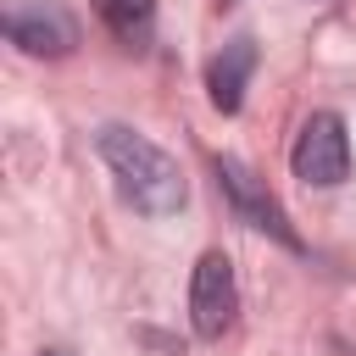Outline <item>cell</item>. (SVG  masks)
<instances>
[{"mask_svg":"<svg viewBox=\"0 0 356 356\" xmlns=\"http://www.w3.org/2000/svg\"><path fill=\"white\" fill-rule=\"evenodd\" d=\"M217 167V189L228 195V206H234V217L239 222H250V228H261V234H273L278 245H289V250H300V234L289 228V217H284V206L267 195V184L245 167V161H234V156H217L211 161Z\"/></svg>","mask_w":356,"mask_h":356,"instance_id":"cell-4","label":"cell"},{"mask_svg":"<svg viewBox=\"0 0 356 356\" xmlns=\"http://www.w3.org/2000/svg\"><path fill=\"white\" fill-rule=\"evenodd\" d=\"M6 39L28 56H72L78 50V17L61 0H17L6 6Z\"/></svg>","mask_w":356,"mask_h":356,"instance_id":"cell-5","label":"cell"},{"mask_svg":"<svg viewBox=\"0 0 356 356\" xmlns=\"http://www.w3.org/2000/svg\"><path fill=\"white\" fill-rule=\"evenodd\" d=\"M95 11L106 17V28L128 44H139L150 33V17H156V0H95Z\"/></svg>","mask_w":356,"mask_h":356,"instance_id":"cell-7","label":"cell"},{"mask_svg":"<svg viewBox=\"0 0 356 356\" xmlns=\"http://www.w3.org/2000/svg\"><path fill=\"white\" fill-rule=\"evenodd\" d=\"M44 356H67V350H44Z\"/></svg>","mask_w":356,"mask_h":356,"instance_id":"cell-8","label":"cell"},{"mask_svg":"<svg viewBox=\"0 0 356 356\" xmlns=\"http://www.w3.org/2000/svg\"><path fill=\"white\" fill-rule=\"evenodd\" d=\"M95 150H100V161L111 167V178H117V189H122V200H128L134 211H145V217H172V211L189 200L178 161H172L161 145H150L145 134H134V128H122V122H106V128L95 134Z\"/></svg>","mask_w":356,"mask_h":356,"instance_id":"cell-1","label":"cell"},{"mask_svg":"<svg viewBox=\"0 0 356 356\" xmlns=\"http://www.w3.org/2000/svg\"><path fill=\"white\" fill-rule=\"evenodd\" d=\"M250 72H256V39H250V33H234V39L211 56V67H206V89H211V106H217L222 117H234V111L245 106Z\"/></svg>","mask_w":356,"mask_h":356,"instance_id":"cell-6","label":"cell"},{"mask_svg":"<svg viewBox=\"0 0 356 356\" xmlns=\"http://www.w3.org/2000/svg\"><path fill=\"white\" fill-rule=\"evenodd\" d=\"M289 167L312 189L345 184L350 178V134H345V122L334 111H312L306 128H300V139H295V150H289Z\"/></svg>","mask_w":356,"mask_h":356,"instance_id":"cell-2","label":"cell"},{"mask_svg":"<svg viewBox=\"0 0 356 356\" xmlns=\"http://www.w3.org/2000/svg\"><path fill=\"white\" fill-rule=\"evenodd\" d=\"M234 312H239V278H234V261L222 250H206L195 261V278H189V323L200 339H222L234 328Z\"/></svg>","mask_w":356,"mask_h":356,"instance_id":"cell-3","label":"cell"},{"mask_svg":"<svg viewBox=\"0 0 356 356\" xmlns=\"http://www.w3.org/2000/svg\"><path fill=\"white\" fill-rule=\"evenodd\" d=\"M217 6H234V0H217Z\"/></svg>","mask_w":356,"mask_h":356,"instance_id":"cell-9","label":"cell"}]
</instances>
